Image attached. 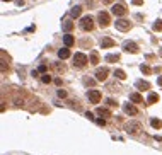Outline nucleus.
<instances>
[{
    "label": "nucleus",
    "instance_id": "obj_38",
    "mask_svg": "<svg viewBox=\"0 0 162 155\" xmlns=\"http://www.w3.org/2000/svg\"><path fill=\"white\" fill-rule=\"evenodd\" d=\"M161 56H162V49H161Z\"/></svg>",
    "mask_w": 162,
    "mask_h": 155
},
{
    "label": "nucleus",
    "instance_id": "obj_27",
    "mask_svg": "<svg viewBox=\"0 0 162 155\" xmlns=\"http://www.w3.org/2000/svg\"><path fill=\"white\" fill-rule=\"evenodd\" d=\"M84 83H85V85H94L96 82H94L92 78H84Z\"/></svg>",
    "mask_w": 162,
    "mask_h": 155
},
{
    "label": "nucleus",
    "instance_id": "obj_12",
    "mask_svg": "<svg viewBox=\"0 0 162 155\" xmlns=\"http://www.w3.org/2000/svg\"><path fill=\"white\" fill-rule=\"evenodd\" d=\"M114 46V41L111 38H102L101 39V48H113Z\"/></svg>",
    "mask_w": 162,
    "mask_h": 155
},
{
    "label": "nucleus",
    "instance_id": "obj_5",
    "mask_svg": "<svg viewBox=\"0 0 162 155\" xmlns=\"http://www.w3.org/2000/svg\"><path fill=\"white\" fill-rule=\"evenodd\" d=\"M111 12H113L114 15H118V17H120V15H125V14H126V5H125V3H116V5L111 7Z\"/></svg>",
    "mask_w": 162,
    "mask_h": 155
},
{
    "label": "nucleus",
    "instance_id": "obj_10",
    "mask_svg": "<svg viewBox=\"0 0 162 155\" xmlns=\"http://www.w3.org/2000/svg\"><path fill=\"white\" fill-rule=\"evenodd\" d=\"M58 58H60V60H67V58H70V49H68V46H65V48H60V49H58Z\"/></svg>",
    "mask_w": 162,
    "mask_h": 155
},
{
    "label": "nucleus",
    "instance_id": "obj_23",
    "mask_svg": "<svg viewBox=\"0 0 162 155\" xmlns=\"http://www.w3.org/2000/svg\"><path fill=\"white\" fill-rule=\"evenodd\" d=\"M140 70H142L145 75H148V73L152 72V68H150V67H147V65H142V67H140Z\"/></svg>",
    "mask_w": 162,
    "mask_h": 155
},
{
    "label": "nucleus",
    "instance_id": "obj_13",
    "mask_svg": "<svg viewBox=\"0 0 162 155\" xmlns=\"http://www.w3.org/2000/svg\"><path fill=\"white\" fill-rule=\"evenodd\" d=\"M136 89L138 90H148L150 89V83L148 82H143V80H138L136 82Z\"/></svg>",
    "mask_w": 162,
    "mask_h": 155
},
{
    "label": "nucleus",
    "instance_id": "obj_19",
    "mask_svg": "<svg viewBox=\"0 0 162 155\" xmlns=\"http://www.w3.org/2000/svg\"><path fill=\"white\" fill-rule=\"evenodd\" d=\"M118 60H120V55H108L106 56V61H109V63H114Z\"/></svg>",
    "mask_w": 162,
    "mask_h": 155
},
{
    "label": "nucleus",
    "instance_id": "obj_33",
    "mask_svg": "<svg viewBox=\"0 0 162 155\" xmlns=\"http://www.w3.org/2000/svg\"><path fill=\"white\" fill-rule=\"evenodd\" d=\"M85 118H87V119H94V114H92V113H85Z\"/></svg>",
    "mask_w": 162,
    "mask_h": 155
},
{
    "label": "nucleus",
    "instance_id": "obj_16",
    "mask_svg": "<svg viewBox=\"0 0 162 155\" xmlns=\"http://www.w3.org/2000/svg\"><path fill=\"white\" fill-rule=\"evenodd\" d=\"M63 44L65 46H72V44H73V36H72V34H65L63 36Z\"/></svg>",
    "mask_w": 162,
    "mask_h": 155
},
{
    "label": "nucleus",
    "instance_id": "obj_35",
    "mask_svg": "<svg viewBox=\"0 0 162 155\" xmlns=\"http://www.w3.org/2000/svg\"><path fill=\"white\" fill-rule=\"evenodd\" d=\"M55 83L56 85H62V78H55Z\"/></svg>",
    "mask_w": 162,
    "mask_h": 155
},
{
    "label": "nucleus",
    "instance_id": "obj_9",
    "mask_svg": "<svg viewBox=\"0 0 162 155\" xmlns=\"http://www.w3.org/2000/svg\"><path fill=\"white\" fill-rule=\"evenodd\" d=\"M123 49L128 51V53H138V46H136L135 43H131V41H126V43L123 44Z\"/></svg>",
    "mask_w": 162,
    "mask_h": 155
},
{
    "label": "nucleus",
    "instance_id": "obj_30",
    "mask_svg": "<svg viewBox=\"0 0 162 155\" xmlns=\"http://www.w3.org/2000/svg\"><path fill=\"white\" fill-rule=\"evenodd\" d=\"M56 95H58V97H67V92H65V90H62V89H60V90H58V92H56Z\"/></svg>",
    "mask_w": 162,
    "mask_h": 155
},
{
    "label": "nucleus",
    "instance_id": "obj_25",
    "mask_svg": "<svg viewBox=\"0 0 162 155\" xmlns=\"http://www.w3.org/2000/svg\"><path fill=\"white\" fill-rule=\"evenodd\" d=\"M154 29L155 31H162V21H155L154 22Z\"/></svg>",
    "mask_w": 162,
    "mask_h": 155
},
{
    "label": "nucleus",
    "instance_id": "obj_22",
    "mask_svg": "<svg viewBox=\"0 0 162 155\" xmlns=\"http://www.w3.org/2000/svg\"><path fill=\"white\" fill-rule=\"evenodd\" d=\"M97 114H99V116H108L109 111H108L106 107H97Z\"/></svg>",
    "mask_w": 162,
    "mask_h": 155
},
{
    "label": "nucleus",
    "instance_id": "obj_39",
    "mask_svg": "<svg viewBox=\"0 0 162 155\" xmlns=\"http://www.w3.org/2000/svg\"><path fill=\"white\" fill-rule=\"evenodd\" d=\"M3 2H9V0H3Z\"/></svg>",
    "mask_w": 162,
    "mask_h": 155
},
{
    "label": "nucleus",
    "instance_id": "obj_3",
    "mask_svg": "<svg viewBox=\"0 0 162 155\" xmlns=\"http://www.w3.org/2000/svg\"><path fill=\"white\" fill-rule=\"evenodd\" d=\"M140 128H142V124L138 123V121H130L125 124V130L128 131L130 135H135V133H138L140 131Z\"/></svg>",
    "mask_w": 162,
    "mask_h": 155
},
{
    "label": "nucleus",
    "instance_id": "obj_26",
    "mask_svg": "<svg viewBox=\"0 0 162 155\" xmlns=\"http://www.w3.org/2000/svg\"><path fill=\"white\" fill-rule=\"evenodd\" d=\"M41 82H43V83H50V82H51V77H50V75H43V77H41Z\"/></svg>",
    "mask_w": 162,
    "mask_h": 155
},
{
    "label": "nucleus",
    "instance_id": "obj_14",
    "mask_svg": "<svg viewBox=\"0 0 162 155\" xmlns=\"http://www.w3.org/2000/svg\"><path fill=\"white\" fill-rule=\"evenodd\" d=\"M62 27H63L67 33H70V31L73 29V22H72L70 19H65V21H63V24H62Z\"/></svg>",
    "mask_w": 162,
    "mask_h": 155
},
{
    "label": "nucleus",
    "instance_id": "obj_20",
    "mask_svg": "<svg viewBox=\"0 0 162 155\" xmlns=\"http://www.w3.org/2000/svg\"><path fill=\"white\" fill-rule=\"evenodd\" d=\"M150 124H152L154 128H161L162 121H161V119H157V118H152V119H150Z\"/></svg>",
    "mask_w": 162,
    "mask_h": 155
},
{
    "label": "nucleus",
    "instance_id": "obj_15",
    "mask_svg": "<svg viewBox=\"0 0 162 155\" xmlns=\"http://www.w3.org/2000/svg\"><path fill=\"white\" fill-rule=\"evenodd\" d=\"M157 101H159V94L150 92V94H148V97H147V102H148V104H154V102H157Z\"/></svg>",
    "mask_w": 162,
    "mask_h": 155
},
{
    "label": "nucleus",
    "instance_id": "obj_18",
    "mask_svg": "<svg viewBox=\"0 0 162 155\" xmlns=\"http://www.w3.org/2000/svg\"><path fill=\"white\" fill-rule=\"evenodd\" d=\"M130 99H131L133 102H142V101H143V97H142V95H140L138 92H135V94H131V95H130Z\"/></svg>",
    "mask_w": 162,
    "mask_h": 155
},
{
    "label": "nucleus",
    "instance_id": "obj_17",
    "mask_svg": "<svg viewBox=\"0 0 162 155\" xmlns=\"http://www.w3.org/2000/svg\"><path fill=\"white\" fill-rule=\"evenodd\" d=\"M80 12H82V7H79V5H77V7H73V9L70 10V15H72V17H79V15H80Z\"/></svg>",
    "mask_w": 162,
    "mask_h": 155
},
{
    "label": "nucleus",
    "instance_id": "obj_21",
    "mask_svg": "<svg viewBox=\"0 0 162 155\" xmlns=\"http://www.w3.org/2000/svg\"><path fill=\"white\" fill-rule=\"evenodd\" d=\"M114 77H118V78H121V80H125V78H126V73H125L123 70H114Z\"/></svg>",
    "mask_w": 162,
    "mask_h": 155
},
{
    "label": "nucleus",
    "instance_id": "obj_8",
    "mask_svg": "<svg viewBox=\"0 0 162 155\" xmlns=\"http://www.w3.org/2000/svg\"><path fill=\"white\" fill-rule=\"evenodd\" d=\"M108 73H109V70H108V68H97V72H96V80H99V82H104V80L108 78Z\"/></svg>",
    "mask_w": 162,
    "mask_h": 155
},
{
    "label": "nucleus",
    "instance_id": "obj_32",
    "mask_svg": "<svg viewBox=\"0 0 162 155\" xmlns=\"http://www.w3.org/2000/svg\"><path fill=\"white\" fill-rule=\"evenodd\" d=\"M15 5H17V7H22V5H24V0H15Z\"/></svg>",
    "mask_w": 162,
    "mask_h": 155
},
{
    "label": "nucleus",
    "instance_id": "obj_6",
    "mask_svg": "<svg viewBox=\"0 0 162 155\" xmlns=\"http://www.w3.org/2000/svg\"><path fill=\"white\" fill-rule=\"evenodd\" d=\"M97 21H99V26H101V27H106V26L109 24V14L101 10V12L97 14Z\"/></svg>",
    "mask_w": 162,
    "mask_h": 155
},
{
    "label": "nucleus",
    "instance_id": "obj_36",
    "mask_svg": "<svg viewBox=\"0 0 162 155\" xmlns=\"http://www.w3.org/2000/svg\"><path fill=\"white\" fill-rule=\"evenodd\" d=\"M157 83H159V85H162V77H159V78H157Z\"/></svg>",
    "mask_w": 162,
    "mask_h": 155
},
{
    "label": "nucleus",
    "instance_id": "obj_1",
    "mask_svg": "<svg viewBox=\"0 0 162 155\" xmlns=\"http://www.w3.org/2000/svg\"><path fill=\"white\" fill-rule=\"evenodd\" d=\"M114 26H116V29H118V31L126 33V31H130V27H131V22H130L128 19H116Z\"/></svg>",
    "mask_w": 162,
    "mask_h": 155
},
{
    "label": "nucleus",
    "instance_id": "obj_2",
    "mask_svg": "<svg viewBox=\"0 0 162 155\" xmlns=\"http://www.w3.org/2000/svg\"><path fill=\"white\" fill-rule=\"evenodd\" d=\"M80 27H82L84 31H92V27H94V19H92L91 15H84V17L80 19Z\"/></svg>",
    "mask_w": 162,
    "mask_h": 155
},
{
    "label": "nucleus",
    "instance_id": "obj_37",
    "mask_svg": "<svg viewBox=\"0 0 162 155\" xmlns=\"http://www.w3.org/2000/svg\"><path fill=\"white\" fill-rule=\"evenodd\" d=\"M102 2H104V3H113L114 0H102Z\"/></svg>",
    "mask_w": 162,
    "mask_h": 155
},
{
    "label": "nucleus",
    "instance_id": "obj_29",
    "mask_svg": "<svg viewBox=\"0 0 162 155\" xmlns=\"http://www.w3.org/2000/svg\"><path fill=\"white\" fill-rule=\"evenodd\" d=\"M96 123L99 124V126H104V124H106V121H104V118H99V119H96Z\"/></svg>",
    "mask_w": 162,
    "mask_h": 155
},
{
    "label": "nucleus",
    "instance_id": "obj_4",
    "mask_svg": "<svg viewBox=\"0 0 162 155\" xmlns=\"http://www.w3.org/2000/svg\"><path fill=\"white\" fill-rule=\"evenodd\" d=\"M87 56L84 55V53H75V56H73V65L75 67H84L85 63H87Z\"/></svg>",
    "mask_w": 162,
    "mask_h": 155
},
{
    "label": "nucleus",
    "instance_id": "obj_31",
    "mask_svg": "<svg viewBox=\"0 0 162 155\" xmlns=\"http://www.w3.org/2000/svg\"><path fill=\"white\" fill-rule=\"evenodd\" d=\"M131 3H133V5H142L143 0H131Z\"/></svg>",
    "mask_w": 162,
    "mask_h": 155
},
{
    "label": "nucleus",
    "instance_id": "obj_11",
    "mask_svg": "<svg viewBox=\"0 0 162 155\" xmlns=\"http://www.w3.org/2000/svg\"><path fill=\"white\" fill-rule=\"evenodd\" d=\"M125 113H126V114H130V116H135V114H138V109H136L133 104L126 102V104H125Z\"/></svg>",
    "mask_w": 162,
    "mask_h": 155
},
{
    "label": "nucleus",
    "instance_id": "obj_34",
    "mask_svg": "<svg viewBox=\"0 0 162 155\" xmlns=\"http://www.w3.org/2000/svg\"><path fill=\"white\" fill-rule=\"evenodd\" d=\"M34 29H36V27H34V26H31V27H27V29H26L24 33H31V31H34Z\"/></svg>",
    "mask_w": 162,
    "mask_h": 155
},
{
    "label": "nucleus",
    "instance_id": "obj_28",
    "mask_svg": "<svg viewBox=\"0 0 162 155\" xmlns=\"http://www.w3.org/2000/svg\"><path fill=\"white\" fill-rule=\"evenodd\" d=\"M108 106H111V107H114V106H116V107H118V102H116V101H113V99H108Z\"/></svg>",
    "mask_w": 162,
    "mask_h": 155
},
{
    "label": "nucleus",
    "instance_id": "obj_24",
    "mask_svg": "<svg viewBox=\"0 0 162 155\" xmlns=\"http://www.w3.org/2000/svg\"><path fill=\"white\" fill-rule=\"evenodd\" d=\"M91 63H92V65H97V63H99V58H97L96 53H92V55H91Z\"/></svg>",
    "mask_w": 162,
    "mask_h": 155
},
{
    "label": "nucleus",
    "instance_id": "obj_7",
    "mask_svg": "<svg viewBox=\"0 0 162 155\" xmlns=\"http://www.w3.org/2000/svg\"><path fill=\"white\" fill-rule=\"evenodd\" d=\"M87 99H89V102L97 104V102L101 101V92H99V90H89V92H87Z\"/></svg>",
    "mask_w": 162,
    "mask_h": 155
}]
</instances>
